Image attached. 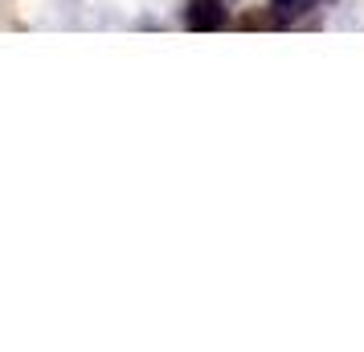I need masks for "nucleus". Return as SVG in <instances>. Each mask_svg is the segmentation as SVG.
<instances>
[{"mask_svg":"<svg viewBox=\"0 0 364 352\" xmlns=\"http://www.w3.org/2000/svg\"><path fill=\"white\" fill-rule=\"evenodd\" d=\"M184 25H188V29H221V25H225L221 0H188Z\"/></svg>","mask_w":364,"mask_h":352,"instance_id":"1","label":"nucleus"},{"mask_svg":"<svg viewBox=\"0 0 364 352\" xmlns=\"http://www.w3.org/2000/svg\"><path fill=\"white\" fill-rule=\"evenodd\" d=\"M270 9H274V25H287V21H299L311 9V0H274Z\"/></svg>","mask_w":364,"mask_h":352,"instance_id":"2","label":"nucleus"}]
</instances>
